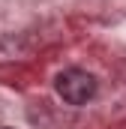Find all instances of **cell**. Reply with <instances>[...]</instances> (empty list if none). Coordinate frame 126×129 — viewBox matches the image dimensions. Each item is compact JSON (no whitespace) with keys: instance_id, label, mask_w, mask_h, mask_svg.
Masks as SVG:
<instances>
[{"instance_id":"6da1fadb","label":"cell","mask_w":126,"mask_h":129,"mask_svg":"<svg viewBox=\"0 0 126 129\" xmlns=\"http://www.w3.org/2000/svg\"><path fill=\"white\" fill-rule=\"evenodd\" d=\"M54 87H57V93H60L63 102H69V105H87L96 96V87L99 84H96V78L90 72L72 66V69H63L60 75H57Z\"/></svg>"},{"instance_id":"7a4b0ae2","label":"cell","mask_w":126,"mask_h":129,"mask_svg":"<svg viewBox=\"0 0 126 129\" xmlns=\"http://www.w3.org/2000/svg\"><path fill=\"white\" fill-rule=\"evenodd\" d=\"M0 129H12V126H0Z\"/></svg>"}]
</instances>
